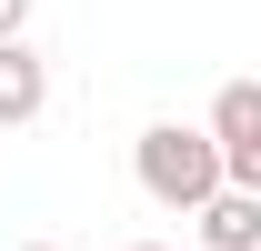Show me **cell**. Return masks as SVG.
Instances as JSON below:
<instances>
[{"label":"cell","instance_id":"8992f818","mask_svg":"<svg viewBox=\"0 0 261 251\" xmlns=\"http://www.w3.org/2000/svg\"><path fill=\"white\" fill-rule=\"evenodd\" d=\"M20 251H61V241H20Z\"/></svg>","mask_w":261,"mask_h":251},{"label":"cell","instance_id":"52a82bcc","mask_svg":"<svg viewBox=\"0 0 261 251\" xmlns=\"http://www.w3.org/2000/svg\"><path fill=\"white\" fill-rule=\"evenodd\" d=\"M121 251H161V241H121Z\"/></svg>","mask_w":261,"mask_h":251},{"label":"cell","instance_id":"6da1fadb","mask_svg":"<svg viewBox=\"0 0 261 251\" xmlns=\"http://www.w3.org/2000/svg\"><path fill=\"white\" fill-rule=\"evenodd\" d=\"M130 171H141V191H151L161 211H201V201L221 191V151H211L201 131H181V121L141 131V141H130Z\"/></svg>","mask_w":261,"mask_h":251},{"label":"cell","instance_id":"7a4b0ae2","mask_svg":"<svg viewBox=\"0 0 261 251\" xmlns=\"http://www.w3.org/2000/svg\"><path fill=\"white\" fill-rule=\"evenodd\" d=\"M201 141L221 151V191H261V81H221Z\"/></svg>","mask_w":261,"mask_h":251},{"label":"cell","instance_id":"3957f363","mask_svg":"<svg viewBox=\"0 0 261 251\" xmlns=\"http://www.w3.org/2000/svg\"><path fill=\"white\" fill-rule=\"evenodd\" d=\"M50 111V61L31 40H0V131H31Z\"/></svg>","mask_w":261,"mask_h":251},{"label":"cell","instance_id":"277c9868","mask_svg":"<svg viewBox=\"0 0 261 251\" xmlns=\"http://www.w3.org/2000/svg\"><path fill=\"white\" fill-rule=\"evenodd\" d=\"M191 221H201V251H261V191H211Z\"/></svg>","mask_w":261,"mask_h":251},{"label":"cell","instance_id":"5b68a950","mask_svg":"<svg viewBox=\"0 0 261 251\" xmlns=\"http://www.w3.org/2000/svg\"><path fill=\"white\" fill-rule=\"evenodd\" d=\"M31 31V0H0V40H20Z\"/></svg>","mask_w":261,"mask_h":251}]
</instances>
